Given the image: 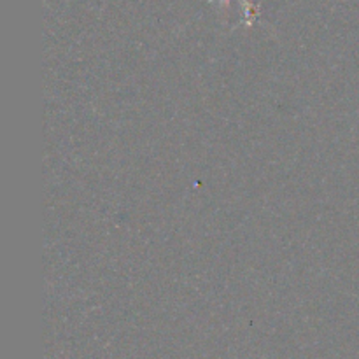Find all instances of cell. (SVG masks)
Segmentation results:
<instances>
[{
  "label": "cell",
  "instance_id": "2",
  "mask_svg": "<svg viewBox=\"0 0 359 359\" xmlns=\"http://www.w3.org/2000/svg\"><path fill=\"white\" fill-rule=\"evenodd\" d=\"M209 2H216V0H209ZM219 2L223 4V6L226 7V9H228V7H230V0H219Z\"/></svg>",
  "mask_w": 359,
  "mask_h": 359
},
{
  "label": "cell",
  "instance_id": "1",
  "mask_svg": "<svg viewBox=\"0 0 359 359\" xmlns=\"http://www.w3.org/2000/svg\"><path fill=\"white\" fill-rule=\"evenodd\" d=\"M241 2L242 7H244V21L242 23H244L245 28L252 27V23L259 16V4H251L249 0H241Z\"/></svg>",
  "mask_w": 359,
  "mask_h": 359
}]
</instances>
